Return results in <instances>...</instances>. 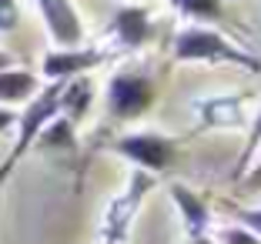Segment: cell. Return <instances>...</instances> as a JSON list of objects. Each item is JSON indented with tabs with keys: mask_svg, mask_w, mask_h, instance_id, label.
I'll use <instances>...</instances> for the list:
<instances>
[{
	"mask_svg": "<svg viewBox=\"0 0 261 244\" xmlns=\"http://www.w3.org/2000/svg\"><path fill=\"white\" fill-rule=\"evenodd\" d=\"M174 61L181 64H238L245 70H261V61L245 53L241 47L228 44L218 31L207 27H188L174 37Z\"/></svg>",
	"mask_w": 261,
	"mask_h": 244,
	"instance_id": "1",
	"label": "cell"
},
{
	"mask_svg": "<svg viewBox=\"0 0 261 244\" xmlns=\"http://www.w3.org/2000/svg\"><path fill=\"white\" fill-rule=\"evenodd\" d=\"M61 91H64V80H57V84H50L40 97L31 100V107H27V114L20 117V138H17L14 151H10V157L4 160V168H0V184L7 181V174L14 171V164L23 157V154L31 151L34 144H37V134L47 127V124L54 121L57 114H61Z\"/></svg>",
	"mask_w": 261,
	"mask_h": 244,
	"instance_id": "2",
	"label": "cell"
},
{
	"mask_svg": "<svg viewBox=\"0 0 261 244\" xmlns=\"http://www.w3.org/2000/svg\"><path fill=\"white\" fill-rule=\"evenodd\" d=\"M111 151L127 157V160H134L141 171H151V174L168 171L177 157L174 141L164 138V134H127V138L111 141Z\"/></svg>",
	"mask_w": 261,
	"mask_h": 244,
	"instance_id": "3",
	"label": "cell"
},
{
	"mask_svg": "<svg viewBox=\"0 0 261 244\" xmlns=\"http://www.w3.org/2000/svg\"><path fill=\"white\" fill-rule=\"evenodd\" d=\"M154 104V84L141 74H117L108 84V111L121 121L141 117Z\"/></svg>",
	"mask_w": 261,
	"mask_h": 244,
	"instance_id": "4",
	"label": "cell"
},
{
	"mask_svg": "<svg viewBox=\"0 0 261 244\" xmlns=\"http://www.w3.org/2000/svg\"><path fill=\"white\" fill-rule=\"evenodd\" d=\"M147 187H151L147 171H134L130 187L114 201V204H111V211H108V224H104V237H108V244L124 241V234H127V228H130V218H134V211L141 207V198L147 194Z\"/></svg>",
	"mask_w": 261,
	"mask_h": 244,
	"instance_id": "5",
	"label": "cell"
},
{
	"mask_svg": "<svg viewBox=\"0 0 261 244\" xmlns=\"http://www.w3.org/2000/svg\"><path fill=\"white\" fill-rule=\"evenodd\" d=\"M37 7H40L47 31H50V37H54L57 44H64V47L81 44V37H84V27H81V17H77V10L70 7V0H37Z\"/></svg>",
	"mask_w": 261,
	"mask_h": 244,
	"instance_id": "6",
	"label": "cell"
},
{
	"mask_svg": "<svg viewBox=\"0 0 261 244\" xmlns=\"http://www.w3.org/2000/svg\"><path fill=\"white\" fill-rule=\"evenodd\" d=\"M104 61L100 50H74V47H64V50H54L44 57V74L50 80H70L81 70H91Z\"/></svg>",
	"mask_w": 261,
	"mask_h": 244,
	"instance_id": "7",
	"label": "cell"
},
{
	"mask_svg": "<svg viewBox=\"0 0 261 244\" xmlns=\"http://www.w3.org/2000/svg\"><path fill=\"white\" fill-rule=\"evenodd\" d=\"M111 31H114L117 44L130 47V50H138L151 40L154 27H151V17H147L144 7H121L114 14V23H111Z\"/></svg>",
	"mask_w": 261,
	"mask_h": 244,
	"instance_id": "8",
	"label": "cell"
},
{
	"mask_svg": "<svg viewBox=\"0 0 261 244\" xmlns=\"http://www.w3.org/2000/svg\"><path fill=\"white\" fill-rule=\"evenodd\" d=\"M171 201L181 207V218H185L188 234L191 237L204 234L207 224H211V211H207V204L201 201V194H194L191 187H185V184H171Z\"/></svg>",
	"mask_w": 261,
	"mask_h": 244,
	"instance_id": "9",
	"label": "cell"
},
{
	"mask_svg": "<svg viewBox=\"0 0 261 244\" xmlns=\"http://www.w3.org/2000/svg\"><path fill=\"white\" fill-rule=\"evenodd\" d=\"M194 111H198L201 124H211V127H234V124H241V97L198 100Z\"/></svg>",
	"mask_w": 261,
	"mask_h": 244,
	"instance_id": "10",
	"label": "cell"
},
{
	"mask_svg": "<svg viewBox=\"0 0 261 244\" xmlns=\"http://www.w3.org/2000/svg\"><path fill=\"white\" fill-rule=\"evenodd\" d=\"M37 91V77L27 74V70H0V100H27Z\"/></svg>",
	"mask_w": 261,
	"mask_h": 244,
	"instance_id": "11",
	"label": "cell"
},
{
	"mask_svg": "<svg viewBox=\"0 0 261 244\" xmlns=\"http://www.w3.org/2000/svg\"><path fill=\"white\" fill-rule=\"evenodd\" d=\"M87 100H91V84L87 80H67L61 91V111L74 121L87 111Z\"/></svg>",
	"mask_w": 261,
	"mask_h": 244,
	"instance_id": "12",
	"label": "cell"
},
{
	"mask_svg": "<svg viewBox=\"0 0 261 244\" xmlns=\"http://www.w3.org/2000/svg\"><path fill=\"white\" fill-rule=\"evenodd\" d=\"M37 141L44 147H70L74 144V121H70V117H54V121L37 134Z\"/></svg>",
	"mask_w": 261,
	"mask_h": 244,
	"instance_id": "13",
	"label": "cell"
},
{
	"mask_svg": "<svg viewBox=\"0 0 261 244\" xmlns=\"http://www.w3.org/2000/svg\"><path fill=\"white\" fill-rule=\"evenodd\" d=\"M181 10L198 17V20H218L221 17V0H185Z\"/></svg>",
	"mask_w": 261,
	"mask_h": 244,
	"instance_id": "14",
	"label": "cell"
},
{
	"mask_svg": "<svg viewBox=\"0 0 261 244\" xmlns=\"http://www.w3.org/2000/svg\"><path fill=\"white\" fill-rule=\"evenodd\" d=\"M261 144V111H258V117H254V124H251V134H248V144H245V154H241V164H238V177L245 174V168H248V160H251V154H254V147Z\"/></svg>",
	"mask_w": 261,
	"mask_h": 244,
	"instance_id": "15",
	"label": "cell"
},
{
	"mask_svg": "<svg viewBox=\"0 0 261 244\" xmlns=\"http://www.w3.org/2000/svg\"><path fill=\"white\" fill-rule=\"evenodd\" d=\"M234 218L241 221V228L261 237V207H234Z\"/></svg>",
	"mask_w": 261,
	"mask_h": 244,
	"instance_id": "16",
	"label": "cell"
},
{
	"mask_svg": "<svg viewBox=\"0 0 261 244\" xmlns=\"http://www.w3.org/2000/svg\"><path fill=\"white\" fill-rule=\"evenodd\" d=\"M17 20H20L17 4H14V0H0V31H14Z\"/></svg>",
	"mask_w": 261,
	"mask_h": 244,
	"instance_id": "17",
	"label": "cell"
},
{
	"mask_svg": "<svg viewBox=\"0 0 261 244\" xmlns=\"http://www.w3.org/2000/svg\"><path fill=\"white\" fill-rule=\"evenodd\" d=\"M224 244H261L258 234H251L248 228H224Z\"/></svg>",
	"mask_w": 261,
	"mask_h": 244,
	"instance_id": "18",
	"label": "cell"
},
{
	"mask_svg": "<svg viewBox=\"0 0 261 244\" xmlns=\"http://www.w3.org/2000/svg\"><path fill=\"white\" fill-rule=\"evenodd\" d=\"M245 187H248V191H261V164L245 177Z\"/></svg>",
	"mask_w": 261,
	"mask_h": 244,
	"instance_id": "19",
	"label": "cell"
},
{
	"mask_svg": "<svg viewBox=\"0 0 261 244\" xmlns=\"http://www.w3.org/2000/svg\"><path fill=\"white\" fill-rule=\"evenodd\" d=\"M14 121H17V114H14V111H4V107H0V130L14 127Z\"/></svg>",
	"mask_w": 261,
	"mask_h": 244,
	"instance_id": "20",
	"label": "cell"
},
{
	"mask_svg": "<svg viewBox=\"0 0 261 244\" xmlns=\"http://www.w3.org/2000/svg\"><path fill=\"white\" fill-rule=\"evenodd\" d=\"M7 67H10V53L0 50V70H7Z\"/></svg>",
	"mask_w": 261,
	"mask_h": 244,
	"instance_id": "21",
	"label": "cell"
},
{
	"mask_svg": "<svg viewBox=\"0 0 261 244\" xmlns=\"http://www.w3.org/2000/svg\"><path fill=\"white\" fill-rule=\"evenodd\" d=\"M191 244H215V241H207V237H204V234H201V237H194V241H191Z\"/></svg>",
	"mask_w": 261,
	"mask_h": 244,
	"instance_id": "22",
	"label": "cell"
},
{
	"mask_svg": "<svg viewBox=\"0 0 261 244\" xmlns=\"http://www.w3.org/2000/svg\"><path fill=\"white\" fill-rule=\"evenodd\" d=\"M181 4H185V0H171V7H181Z\"/></svg>",
	"mask_w": 261,
	"mask_h": 244,
	"instance_id": "23",
	"label": "cell"
}]
</instances>
